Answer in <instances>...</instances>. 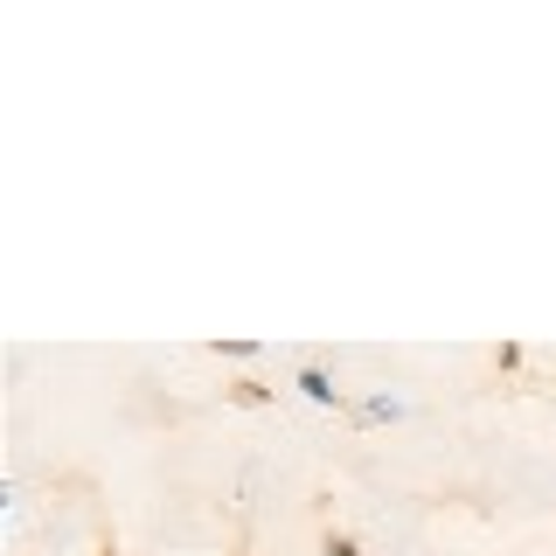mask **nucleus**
Segmentation results:
<instances>
[{
	"mask_svg": "<svg viewBox=\"0 0 556 556\" xmlns=\"http://www.w3.org/2000/svg\"><path fill=\"white\" fill-rule=\"evenodd\" d=\"M300 396H306V404H320V410H341V404H348V396H341V382L327 376L320 362H306V369H300Z\"/></svg>",
	"mask_w": 556,
	"mask_h": 556,
	"instance_id": "f257e3e1",
	"label": "nucleus"
},
{
	"mask_svg": "<svg viewBox=\"0 0 556 556\" xmlns=\"http://www.w3.org/2000/svg\"><path fill=\"white\" fill-rule=\"evenodd\" d=\"M396 417H404L396 396H362V404H355V425H396Z\"/></svg>",
	"mask_w": 556,
	"mask_h": 556,
	"instance_id": "f03ea898",
	"label": "nucleus"
},
{
	"mask_svg": "<svg viewBox=\"0 0 556 556\" xmlns=\"http://www.w3.org/2000/svg\"><path fill=\"white\" fill-rule=\"evenodd\" d=\"M320 556H362V543H355L348 529H327V535H320Z\"/></svg>",
	"mask_w": 556,
	"mask_h": 556,
	"instance_id": "7ed1b4c3",
	"label": "nucleus"
},
{
	"mask_svg": "<svg viewBox=\"0 0 556 556\" xmlns=\"http://www.w3.org/2000/svg\"><path fill=\"white\" fill-rule=\"evenodd\" d=\"M216 355H230V362H257V341H216Z\"/></svg>",
	"mask_w": 556,
	"mask_h": 556,
	"instance_id": "20e7f679",
	"label": "nucleus"
},
{
	"mask_svg": "<svg viewBox=\"0 0 556 556\" xmlns=\"http://www.w3.org/2000/svg\"><path fill=\"white\" fill-rule=\"evenodd\" d=\"M104 556H118V549H104Z\"/></svg>",
	"mask_w": 556,
	"mask_h": 556,
	"instance_id": "39448f33",
	"label": "nucleus"
}]
</instances>
